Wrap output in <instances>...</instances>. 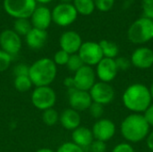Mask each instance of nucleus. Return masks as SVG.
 I'll use <instances>...</instances> for the list:
<instances>
[{
    "label": "nucleus",
    "mask_w": 153,
    "mask_h": 152,
    "mask_svg": "<svg viewBox=\"0 0 153 152\" xmlns=\"http://www.w3.org/2000/svg\"><path fill=\"white\" fill-rule=\"evenodd\" d=\"M30 18L33 28L44 30L50 26L52 22L51 11L46 6H37Z\"/></svg>",
    "instance_id": "f3484780"
},
{
    "label": "nucleus",
    "mask_w": 153,
    "mask_h": 152,
    "mask_svg": "<svg viewBox=\"0 0 153 152\" xmlns=\"http://www.w3.org/2000/svg\"><path fill=\"white\" fill-rule=\"evenodd\" d=\"M90 149H91V152H106L107 145H106V142H104L94 140L92 142V143L91 144Z\"/></svg>",
    "instance_id": "72a5a7b5"
},
{
    "label": "nucleus",
    "mask_w": 153,
    "mask_h": 152,
    "mask_svg": "<svg viewBox=\"0 0 153 152\" xmlns=\"http://www.w3.org/2000/svg\"><path fill=\"white\" fill-rule=\"evenodd\" d=\"M14 88L20 91V92H25L31 89L32 82L29 77V75H22V76H16L13 81Z\"/></svg>",
    "instance_id": "b1692460"
},
{
    "label": "nucleus",
    "mask_w": 153,
    "mask_h": 152,
    "mask_svg": "<svg viewBox=\"0 0 153 152\" xmlns=\"http://www.w3.org/2000/svg\"><path fill=\"white\" fill-rule=\"evenodd\" d=\"M131 64L138 69H149L153 66V50L147 47L136 48L131 56Z\"/></svg>",
    "instance_id": "2eb2a0df"
},
{
    "label": "nucleus",
    "mask_w": 153,
    "mask_h": 152,
    "mask_svg": "<svg viewBox=\"0 0 153 152\" xmlns=\"http://www.w3.org/2000/svg\"><path fill=\"white\" fill-rule=\"evenodd\" d=\"M68 101L71 108L78 112L89 109L92 103L89 91L80 90L74 87L68 89Z\"/></svg>",
    "instance_id": "f8f14e48"
},
{
    "label": "nucleus",
    "mask_w": 153,
    "mask_h": 152,
    "mask_svg": "<svg viewBox=\"0 0 153 152\" xmlns=\"http://www.w3.org/2000/svg\"><path fill=\"white\" fill-rule=\"evenodd\" d=\"M48 39L47 30L33 28L25 36V41L29 47L31 49H40L42 48Z\"/></svg>",
    "instance_id": "6ab92c4d"
},
{
    "label": "nucleus",
    "mask_w": 153,
    "mask_h": 152,
    "mask_svg": "<svg viewBox=\"0 0 153 152\" xmlns=\"http://www.w3.org/2000/svg\"><path fill=\"white\" fill-rule=\"evenodd\" d=\"M56 152H84L83 149L74 143L73 142H67L63 143Z\"/></svg>",
    "instance_id": "7c9ffc66"
},
{
    "label": "nucleus",
    "mask_w": 153,
    "mask_h": 152,
    "mask_svg": "<svg viewBox=\"0 0 153 152\" xmlns=\"http://www.w3.org/2000/svg\"><path fill=\"white\" fill-rule=\"evenodd\" d=\"M77 54L85 65H89L91 67L93 65H97L104 57L100 44L93 41L82 42Z\"/></svg>",
    "instance_id": "6e6552de"
},
{
    "label": "nucleus",
    "mask_w": 153,
    "mask_h": 152,
    "mask_svg": "<svg viewBox=\"0 0 153 152\" xmlns=\"http://www.w3.org/2000/svg\"><path fill=\"white\" fill-rule=\"evenodd\" d=\"M143 116L146 118V120H147L148 124L150 125V126L153 127V103H152V105L144 112Z\"/></svg>",
    "instance_id": "e433bc0d"
},
{
    "label": "nucleus",
    "mask_w": 153,
    "mask_h": 152,
    "mask_svg": "<svg viewBox=\"0 0 153 152\" xmlns=\"http://www.w3.org/2000/svg\"><path fill=\"white\" fill-rule=\"evenodd\" d=\"M73 5L82 15H91L96 8L93 0H74Z\"/></svg>",
    "instance_id": "4be33fe9"
},
{
    "label": "nucleus",
    "mask_w": 153,
    "mask_h": 152,
    "mask_svg": "<svg viewBox=\"0 0 153 152\" xmlns=\"http://www.w3.org/2000/svg\"><path fill=\"white\" fill-rule=\"evenodd\" d=\"M150 127L143 114L132 113L121 123L120 132L126 141L136 143L147 138L150 133Z\"/></svg>",
    "instance_id": "f03ea898"
},
{
    "label": "nucleus",
    "mask_w": 153,
    "mask_h": 152,
    "mask_svg": "<svg viewBox=\"0 0 153 152\" xmlns=\"http://www.w3.org/2000/svg\"><path fill=\"white\" fill-rule=\"evenodd\" d=\"M99 44L104 57L112 59H116L119 53V47L116 43L107 39H102L100 42H99Z\"/></svg>",
    "instance_id": "412c9836"
},
{
    "label": "nucleus",
    "mask_w": 153,
    "mask_h": 152,
    "mask_svg": "<svg viewBox=\"0 0 153 152\" xmlns=\"http://www.w3.org/2000/svg\"><path fill=\"white\" fill-rule=\"evenodd\" d=\"M73 79L75 89L89 91L96 83V73L91 66L84 65L74 73Z\"/></svg>",
    "instance_id": "1a4fd4ad"
},
{
    "label": "nucleus",
    "mask_w": 153,
    "mask_h": 152,
    "mask_svg": "<svg viewBox=\"0 0 153 152\" xmlns=\"http://www.w3.org/2000/svg\"><path fill=\"white\" fill-rule=\"evenodd\" d=\"M29 68L25 64H19L13 68V74L16 76H22V75H29Z\"/></svg>",
    "instance_id": "f704fd0d"
},
{
    "label": "nucleus",
    "mask_w": 153,
    "mask_h": 152,
    "mask_svg": "<svg viewBox=\"0 0 153 152\" xmlns=\"http://www.w3.org/2000/svg\"><path fill=\"white\" fill-rule=\"evenodd\" d=\"M12 56L0 49V73L6 71L12 63Z\"/></svg>",
    "instance_id": "cd10ccee"
},
{
    "label": "nucleus",
    "mask_w": 153,
    "mask_h": 152,
    "mask_svg": "<svg viewBox=\"0 0 153 152\" xmlns=\"http://www.w3.org/2000/svg\"><path fill=\"white\" fill-rule=\"evenodd\" d=\"M142 7L144 17L153 21V0H142Z\"/></svg>",
    "instance_id": "2f4dec72"
},
{
    "label": "nucleus",
    "mask_w": 153,
    "mask_h": 152,
    "mask_svg": "<svg viewBox=\"0 0 153 152\" xmlns=\"http://www.w3.org/2000/svg\"><path fill=\"white\" fill-rule=\"evenodd\" d=\"M112 152H135L134 147L127 143V142H122L115 146Z\"/></svg>",
    "instance_id": "c9c22d12"
},
{
    "label": "nucleus",
    "mask_w": 153,
    "mask_h": 152,
    "mask_svg": "<svg viewBox=\"0 0 153 152\" xmlns=\"http://www.w3.org/2000/svg\"><path fill=\"white\" fill-rule=\"evenodd\" d=\"M62 3H65V4H71V2H74V0H61Z\"/></svg>",
    "instance_id": "37998d69"
},
{
    "label": "nucleus",
    "mask_w": 153,
    "mask_h": 152,
    "mask_svg": "<svg viewBox=\"0 0 153 152\" xmlns=\"http://www.w3.org/2000/svg\"><path fill=\"white\" fill-rule=\"evenodd\" d=\"M1 49L9 55H17L22 48L21 37L13 30H4L0 33Z\"/></svg>",
    "instance_id": "9b49d317"
},
{
    "label": "nucleus",
    "mask_w": 153,
    "mask_h": 152,
    "mask_svg": "<svg viewBox=\"0 0 153 152\" xmlns=\"http://www.w3.org/2000/svg\"><path fill=\"white\" fill-rule=\"evenodd\" d=\"M64 84H65L68 89L74 88V79H73V77H67V78H65V81H64Z\"/></svg>",
    "instance_id": "58836bf2"
},
{
    "label": "nucleus",
    "mask_w": 153,
    "mask_h": 152,
    "mask_svg": "<svg viewBox=\"0 0 153 152\" xmlns=\"http://www.w3.org/2000/svg\"><path fill=\"white\" fill-rule=\"evenodd\" d=\"M146 139H147V146H148V148L152 151H153V131L148 134Z\"/></svg>",
    "instance_id": "4c0bfd02"
},
{
    "label": "nucleus",
    "mask_w": 153,
    "mask_h": 152,
    "mask_svg": "<svg viewBox=\"0 0 153 152\" xmlns=\"http://www.w3.org/2000/svg\"><path fill=\"white\" fill-rule=\"evenodd\" d=\"M124 106L131 112L144 113L152 105V98L150 89L143 83H134L126 88L122 96Z\"/></svg>",
    "instance_id": "f257e3e1"
},
{
    "label": "nucleus",
    "mask_w": 153,
    "mask_h": 152,
    "mask_svg": "<svg viewBox=\"0 0 153 152\" xmlns=\"http://www.w3.org/2000/svg\"><path fill=\"white\" fill-rule=\"evenodd\" d=\"M72 140L74 143L83 149L91 146L94 141V137L91 129L84 126H79L73 131Z\"/></svg>",
    "instance_id": "aec40b11"
},
{
    "label": "nucleus",
    "mask_w": 153,
    "mask_h": 152,
    "mask_svg": "<svg viewBox=\"0 0 153 152\" xmlns=\"http://www.w3.org/2000/svg\"><path fill=\"white\" fill-rule=\"evenodd\" d=\"M32 29V25L28 19H16L13 23V30L21 37L26 36Z\"/></svg>",
    "instance_id": "5701e85b"
},
{
    "label": "nucleus",
    "mask_w": 153,
    "mask_h": 152,
    "mask_svg": "<svg viewBox=\"0 0 153 152\" xmlns=\"http://www.w3.org/2000/svg\"><path fill=\"white\" fill-rule=\"evenodd\" d=\"M4 9L15 19H28L37 7L35 0H4Z\"/></svg>",
    "instance_id": "39448f33"
},
{
    "label": "nucleus",
    "mask_w": 153,
    "mask_h": 152,
    "mask_svg": "<svg viewBox=\"0 0 153 152\" xmlns=\"http://www.w3.org/2000/svg\"><path fill=\"white\" fill-rule=\"evenodd\" d=\"M35 1L37 3H40V4H48V3H50L53 0H35Z\"/></svg>",
    "instance_id": "a19ab883"
},
{
    "label": "nucleus",
    "mask_w": 153,
    "mask_h": 152,
    "mask_svg": "<svg viewBox=\"0 0 153 152\" xmlns=\"http://www.w3.org/2000/svg\"><path fill=\"white\" fill-rule=\"evenodd\" d=\"M92 102L101 104L103 106L111 103L115 98V90L113 87L107 82H98L89 90Z\"/></svg>",
    "instance_id": "9d476101"
},
{
    "label": "nucleus",
    "mask_w": 153,
    "mask_h": 152,
    "mask_svg": "<svg viewBox=\"0 0 153 152\" xmlns=\"http://www.w3.org/2000/svg\"><path fill=\"white\" fill-rule=\"evenodd\" d=\"M116 130V125L113 121L108 118H100L93 125L91 132L93 133L94 140L106 142L114 137Z\"/></svg>",
    "instance_id": "ddd939ff"
},
{
    "label": "nucleus",
    "mask_w": 153,
    "mask_h": 152,
    "mask_svg": "<svg viewBox=\"0 0 153 152\" xmlns=\"http://www.w3.org/2000/svg\"><path fill=\"white\" fill-rule=\"evenodd\" d=\"M59 116L60 115L58 114V112L52 108H48L43 111L42 120L45 123V125L48 126H53L56 125V123L59 121Z\"/></svg>",
    "instance_id": "393cba45"
},
{
    "label": "nucleus",
    "mask_w": 153,
    "mask_h": 152,
    "mask_svg": "<svg viewBox=\"0 0 153 152\" xmlns=\"http://www.w3.org/2000/svg\"><path fill=\"white\" fill-rule=\"evenodd\" d=\"M31 103L39 110L52 108L56 102V94L49 86L36 87L31 93Z\"/></svg>",
    "instance_id": "423d86ee"
},
{
    "label": "nucleus",
    "mask_w": 153,
    "mask_h": 152,
    "mask_svg": "<svg viewBox=\"0 0 153 152\" xmlns=\"http://www.w3.org/2000/svg\"><path fill=\"white\" fill-rule=\"evenodd\" d=\"M95 7L100 12H108L115 4V0H93Z\"/></svg>",
    "instance_id": "c756f323"
},
{
    "label": "nucleus",
    "mask_w": 153,
    "mask_h": 152,
    "mask_svg": "<svg viewBox=\"0 0 153 152\" xmlns=\"http://www.w3.org/2000/svg\"><path fill=\"white\" fill-rule=\"evenodd\" d=\"M96 76L100 79V82L109 83L112 82L118 73L115 59L103 57L100 63L96 65Z\"/></svg>",
    "instance_id": "4468645a"
},
{
    "label": "nucleus",
    "mask_w": 153,
    "mask_h": 152,
    "mask_svg": "<svg viewBox=\"0 0 153 152\" xmlns=\"http://www.w3.org/2000/svg\"><path fill=\"white\" fill-rule=\"evenodd\" d=\"M35 152H55L54 151L50 150V149H48V148H43V149H39L38 151H36Z\"/></svg>",
    "instance_id": "ea45409f"
},
{
    "label": "nucleus",
    "mask_w": 153,
    "mask_h": 152,
    "mask_svg": "<svg viewBox=\"0 0 153 152\" xmlns=\"http://www.w3.org/2000/svg\"><path fill=\"white\" fill-rule=\"evenodd\" d=\"M152 67H153V66H152Z\"/></svg>",
    "instance_id": "c03bdc74"
},
{
    "label": "nucleus",
    "mask_w": 153,
    "mask_h": 152,
    "mask_svg": "<svg viewBox=\"0 0 153 152\" xmlns=\"http://www.w3.org/2000/svg\"><path fill=\"white\" fill-rule=\"evenodd\" d=\"M82 40L79 33L74 30H67L64 32L59 39V45L62 50L65 51L69 55L77 54Z\"/></svg>",
    "instance_id": "dca6fc26"
},
{
    "label": "nucleus",
    "mask_w": 153,
    "mask_h": 152,
    "mask_svg": "<svg viewBox=\"0 0 153 152\" xmlns=\"http://www.w3.org/2000/svg\"><path fill=\"white\" fill-rule=\"evenodd\" d=\"M149 89H150V92H151V95H152V98L153 100V81L152 82V84H151V87Z\"/></svg>",
    "instance_id": "79ce46f5"
},
{
    "label": "nucleus",
    "mask_w": 153,
    "mask_h": 152,
    "mask_svg": "<svg viewBox=\"0 0 153 152\" xmlns=\"http://www.w3.org/2000/svg\"><path fill=\"white\" fill-rule=\"evenodd\" d=\"M115 62H116V65H117V67L119 70L121 71H126V70H128L132 64H131V60H129L128 58L126 57H124V56H119V57H117L115 59Z\"/></svg>",
    "instance_id": "473e14b6"
},
{
    "label": "nucleus",
    "mask_w": 153,
    "mask_h": 152,
    "mask_svg": "<svg viewBox=\"0 0 153 152\" xmlns=\"http://www.w3.org/2000/svg\"><path fill=\"white\" fill-rule=\"evenodd\" d=\"M89 112L93 118H96L99 120L101 118V116L104 114V106L99 103L92 102L91 107L89 108Z\"/></svg>",
    "instance_id": "c85d7f7f"
},
{
    "label": "nucleus",
    "mask_w": 153,
    "mask_h": 152,
    "mask_svg": "<svg viewBox=\"0 0 153 152\" xmlns=\"http://www.w3.org/2000/svg\"><path fill=\"white\" fill-rule=\"evenodd\" d=\"M69 56H70V55L68 53L60 49L55 53L52 60L54 61V63L56 64V66L57 65H66L68 59H69Z\"/></svg>",
    "instance_id": "bb28decb"
},
{
    "label": "nucleus",
    "mask_w": 153,
    "mask_h": 152,
    "mask_svg": "<svg viewBox=\"0 0 153 152\" xmlns=\"http://www.w3.org/2000/svg\"><path fill=\"white\" fill-rule=\"evenodd\" d=\"M84 65L82 60L81 59V57L79 56L78 54H73V55H70L69 56V59H68V62L66 64V66H67V69L73 73H75L77 72L81 67H82Z\"/></svg>",
    "instance_id": "a878e982"
},
{
    "label": "nucleus",
    "mask_w": 153,
    "mask_h": 152,
    "mask_svg": "<svg viewBox=\"0 0 153 152\" xmlns=\"http://www.w3.org/2000/svg\"><path fill=\"white\" fill-rule=\"evenodd\" d=\"M128 39L136 45L144 44L153 39V21L142 17L134 21L127 30Z\"/></svg>",
    "instance_id": "20e7f679"
},
{
    "label": "nucleus",
    "mask_w": 153,
    "mask_h": 152,
    "mask_svg": "<svg viewBox=\"0 0 153 152\" xmlns=\"http://www.w3.org/2000/svg\"><path fill=\"white\" fill-rule=\"evenodd\" d=\"M52 21L61 27L69 26L74 23L77 18L78 13L72 4L61 3L51 11Z\"/></svg>",
    "instance_id": "0eeeda50"
},
{
    "label": "nucleus",
    "mask_w": 153,
    "mask_h": 152,
    "mask_svg": "<svg viewBox=\"0 0 153 152\" xmlns=\"http://www.w3.org/2000/svg\"><path fill=\"white\" fill-rule=\"evenodd\" d=\"M59 121L61 125L65 129L69 131H74L80 126L82 118L78 111L70 108L65 109L61 113L59 116Z\"/></svg>",
    "instance_id": "a211bd4d"
},
{
    "label": "nucleus",
    "mask_w": 153,
    "mask_h": 152,
    "mask_svg": "<svg viewBox=\"0 0 153 152\" xmlns=\"http://www.w3.org/2000/svg\"><path fill=\"white\" fill-rule=\"evenodd\" d=\"M57 67L54 61L43 57L35 61L29 68V77L36 87L49 86L56 79Z\"/></svg>",
    "instance_id": "7ed1b4c3"
}]
</instances>
